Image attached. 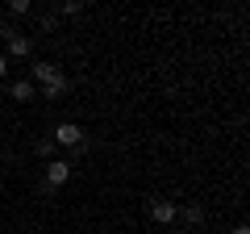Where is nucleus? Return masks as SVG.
<instances>
[{
  "label": "nucleus",
  "mask_w": 250,
  "mask_h": 234,
  "mask_svg": "<svg viewBox=\"0 0 250 234\" xmlns=\"http://www.w3.org/2000/svg\"><path fill=\"white\" fill-rule=\"evenodd\" d=\"M50 142H54V146H71V151H75V146L83 142V130L75 126V121H59L54 134H50Z\"/></svg>",
  "instance_id": "1"
},
{
  "label": "nucleus",
  "mask_w": 250,
  "mask_h": 234,
  "mask_svg": "<svg viewBox=\"0 0 250 234\" xmlns=\"http://www.w3.org/2000/svg\"><path fill=\"white\" fill-rule=\"evenodd\" d=\"M71 180V163L67 159H50L46 163V188H59V184Z\"/></svg>",
  "instance_id": "2"
},
{
  "label": "nucleus",
  "mask_w": 250,
  "mask_h": 234,
  "mask_svg": "<svg viewBox=\"0 0 250 234\" xmlns=\"http://www.w3.org/2000/svg\"><path fill=\"white\" fill-rule=\"evenodd\" d=\"M150 217H154V222H159V226H171V222H175V217H179V205H175V201H150Z\"/></svg>",
  "instance_id": "3"
},
{
  "label": "nucleus",
  "mask_w": 250,
  "mask_h": 234,
  "mask_svg": "<svg viewBox=\"0 0 250 234\" xmlns=\"http://www.w3.org/2000/svg\"><path fill=\"white\" fill-rule=\"evenodd\" d=\"M34 80L54 84V80H62V71H59V63H50V59H38V63H34Z\"/></svg>",
  "instance_id": "4"
},
{
  "label": "nucleus",
  "mask_w": 250,
  "mask_h": 234,
  "mask_svg": "<svg viewBox=\"0 0 250 234\" xmlns=\"http://www.w3.org/2000/svg\"><path fill=\"white\" fill-rule=\"evenodd\" d=\"M9 54H13V59H29V54H34V38L13 34V38H9Z\"/></svg>",
  "instance_id": "5"
},
{
  "label": "nucleus",
  "mask_w": 250,
  "mask_h": 234,
  "mask_svg": "<svg viewBox=\"0 0 250 234\" xmlns=\"http://www.w3.org/2000/svg\"><path fill=\"white\" fill-rule=\"evenodd\" d=\"M9 92H13V100H34V96H38V88H34L29 80H17Z\"/></svg>",
  "instance_id": "6"
},
{
  "label": "nucleus",
  "mask_w": 250,
  "mask_h": 234,
  "mask_svg": "<svg viewBox=\"0 0 250 234\" xmlns=\"http://www.w3.org/2000/svg\"><path fill=\"white\" fill-rule=\"evenodd\" d=\"M179 217H184L188 226H205V209H200V205H184V209H179Z\"/></svg>",
  "instance_id": "7"
},
{
  "label": "nucleus",
  "mask_w": 250,
  "mask_h": 234,
  "mask_svg": "<svg viewBox=\"0 0 250 234\" xmlns=\"http://www.w3.org/2000/svg\"><path fill=\"white\" fill-rule=\"evenodd\" d=\"M62 92H67V75H62V80H54V84H42V100H59Z\"/></svg>",
  "instance_id": "8"
},
{
  "label": "nucleus",
  "mask_w": 250,
  "mask_h": 234,
  "mask_svg": "<svg viewBox=\"0 0 250 234\" xmlns=\"http://www.w3.org/2000/svg\"><path fill=\"white\" fill-rule=\"evenodd\" d=\"M25 13H29V0H13L9 4V17H25Z\"/></svg>",
  "instance_id": "9"
},
{
  "label": "nucleus",
  "mask_w": 250,
  "mask_h": 234,
  "mask_svg": "<svg viewBox=\"0 0 250 234\" xmlns=\"http://www.w3.org/2000/svg\"><path fill=\"white\" fill-rule=\"evenodd\" d=\"M59 13H67V17H75V13H83V4H75V0H71V4H59Z\"/></svg>",
  "instance_id": "10"
},
{
  "label": "nucleus",
  "mask_w": 250,
  "mask_h": 234,
  "mask_svg": "<svg viewBox=\"0 0 250 234\" xmlns=\"http://www.w3.org/2000/svg\"><path fill=\"white\" fill-rule=\"evenodd\" d=\"M4 75H9V59H4V54H0V80H4Z\"/></svg>",
  "instance_id": "11"
},
{
  "label": "nucleus",
  "mask_w": 250,
  "mask_h": 234,
  "mask_svg": "<svg viewBox=\"0 0 250 234\" xmlns=\"http://www.w3.org/2000/svg\"><path fill=\"white\" fill-rule=\"evenodd\" d=\"M233 234H250V226H233Z\"/></svg>",
  "instance_id": "12"
}]
</instances>
